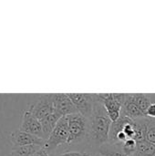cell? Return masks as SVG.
<instances>
[{
  "label": "cell",
  "mask_w": 155,
  "mask_h": 156,
  "mask_svg": "<svg viewBox=\"0 0 155 156\" xmlns=\"http://www.w3.org/2000/svg\"><path fill=\"white\" fill-rule=\"evenodd\" d=\"M10 140L13 145V148L26 146V145H40L45 146L46 140L37 137L36 135L21 132L19 130L14 131L10 135Z\"/></svg>",
  "instance_id": "9c48e42d"
},
{
  "label": "cell",
  "mask_w": 155,
  "mask_h": 156,
  "mask_svg": "<svg viewBox=\"0 0 155 156\" xmlns=\"http://www.w3.org/2000/svg\"><path fill=\"white\" fill-rule=\"evenodd\" d=\"M60 118H62V117L59 114H58L56 112H54L52 114L47 116L46 118H44L40 121L41 125H42V129H43L44 139L46 141L48 139L49 135L53 132L54 128L56 127V125H57L58 122L60 120Z\"/></svg>",
  "instance_id": "8fae6325"
},
{
  "label": "cell",
  "mask_w": 155,
  "mask_h": 156,
  "mask_svg": "<svg viewBox=\"0 0 155 156\" xmlns=\"http://www.w3.org/2000/svg\"><path fill=\"white\" fill-rule=\"evenodd\" d=\"M39 121L52 114L55 112L53 94H43L27 108Z\"/></svg>",
  "instance_id": "5b68a950"
},
{
  "label": "cell",
  "mask_w": 155,
  "mask_h": 156,
  "mask_svg": "<svg viewBox=\"0 0 155 156\" xmlns=\"http://www.w3.org/2000/svg\"><path fill=\"white\" fill-rule=\"evenodd\" d=\"M75 149H72L70 146H68L67 150H64L62 152H55L51 154V156H97L99 152L94 151L90 147L88 149H79L77 148L78 146H73Z\"/></svg>",
  "instance_id": "7c38bea8"
},
{
  "label": "cell",
  "mask_w": 155,
  "mask_h": 156,
  "mask_svg": "<svg viewBox=\"0 0 155 156\" xmlns=\"http://www.w3.org/2000/svg\"><path fill=\"white\" fill-rule=\"evenodd\" d=\"M155 144L147 140L137 143V148L132 156H154Z\"/></svg>",
  "instance_id": "9a60e30c"
},
{
  "label": "cell",
  "mask_w": 155,
  "mask_h": 156,
  "mask_svg": "<svg viewBox=\"0 0 155 156\" xmlns=\"http://www.w3.org/2000/svg\"><path fill=\"white\" fill-rule=\"evenodd\" d=\"M43 147L40 145H26L12 148L11 156H31L40 151Z\"/></svg>",
  "instance_id": "2e32d148"
},
{
  "label": "cell",
  "mask_w": 155,
  "mask_h": 156,
  "mask_svg": "<svg viewBox=\"0 0 155 156\" xmlns=\"http://www.w3.org/2000/svg\"><path fill=\"white\" fill-rule=\"evenodd\" d=\"M121 115L126 116V117H128L132 120H134V121L146 117V115L140 110V108L130 99L128 93H126L125 101L122 107Z\"/></svg>",
  "instance_id": "30bf717a"
},
{
  "label": "cell",
  "mask_w": 155,
  "mask_h": 156,
  "mask_svg": "<svg viewBox=\"0 0 155 156\" xmlns=\"http://www.w3.org/2000/svg\"><path fill=\"white\" fill-rule=\"evenodd\" d=\"M71 101L77 108L78 112L89 119L92 113L96 101L95 94L88 93H68Z\"/></svg>",
  "instance_id": "8992f818"
},
{
  "label": "cell",
  "mask_w": 155,
  "mask_h": 156,
  "mask_svg": "<svg viewBox=\"0 0 155 156\" xmlns=\"http://www.w3.org/2000/svg\"><path fill=\"white\" fill-rule=\"evenodd\" d=\"M99 154L104 156H132L123 152L120 144H106L99 149Z\"/></svg>",
  "instance_id": "5bb4252c"
},
{
  "label": "cell",
  "mask_w": 155,
  "mask_h": 156,
  "mask_svg": "<svg viewBox=\"0 0 155 156\" xmlns=\"http://www.w3.org/2000/svg\"><path fill=\"white\" fill-rule=\"evenodd\" d=\"M96 99L104 106L111 121L116 122L121 117L122 107L125 101V93H99Z\"/></svg>",
  "instance_id": "277c9868"
},
{
  "label": "cell",
  "mask_w": 155,
  "mask_h": 156,
  "mask_svg": "<svg viewBox=\"0 0 155 156\" xmlns=\"http://www.w3.org/2000/svg\"><path fill=\"white\" fill-rule=\"evenodd\" d=\"M53 102L55 112L61 117H66L79 112L70 98L66 93L53 94Z\"/></svg>",
  "instance_id": "ba28073f"
},
{
  "label": "cell",
  "mask_w": 155,
  "mask_h": 156,
  "mask_svg": "<svg viewBox=\"0 0 155 156\" xmlns=\"http://www.w3.org/2000/svg\"><path fill=\"white\" fill-rule=\"evenodd\" d=\"M69 121L68 146H78L87 144L89 133V119L79 112L67 116Z\"/></svg>",
  "instance_id": "7a4b0ae2"
},
{
  "label": "cell",
  "mask_w": 155,
  "mask_h": 156,
  "mask_svg": "<svg viewBox=\"0 0 155 156\" xmlns=\"http://www.w3.org/2000/svg\"><path fill=\"white\" fill-rule=\"evenodd\" d=\"M130 99L140 108V110L145 114L147 109L149 108V106L152 104V101L149 95L144 94V93H133V94H130L128 93Z\"/></svg>",
  "instance_id": "4fadbf2b"
},
{
  "label": "cell",
  "mask_w": 155,
  "mask_h": 156,
  "mask_svg": "<svg viewBox=\"0 0 155 156\" xmlns=\"http://www.w3.org/2000/svg\"><path fill=\"white\" fill-rule=\"evenodd\" d=\"M121 146H122V149L123 150V152L125 154H127L128 155L132 156L134 154L136 148H137V142L133 139H128Z\"/></svg>",
  "instance_id": "ac0fdd59"
},
{
  "label": "cell",
  "mask_w": 155,
  "mask_h": 156,
  "mask_svg": "<svg viewBox=\"0 0 155 156\" xmlns=\"http://www.w3.org/2000/svg\"><path fill=\"white\" fill-rule=\"evenodd\" d=\"M145 115H146V117H149V118H152V119H155V103H152L149 106V108L146 111Z\"/></svg>",
  "instance_id": "d6986e66"
},
{
  "label": "cell",
  "mask_w": 155,
  "mask_h": 156,
  "mask_svg": "<svg viewBox=\"0 0 155 156\" xmlns=\"http://www.w3.org/2000/svg\"><path fill=\"white\" fill-rule=\"evenodd\" d=\"M111 123L112 122L111 121L104 106L96 99L92 113L89 118L88 146L98 152L102 145L108 144Z\"/></svg>",
  "instance_id": "6da1fadb"
},
{
  "label": "cell",
  "mask_w": 155,
  "mask_h": 156,
  "mask_svg": "<svg viewBox=\"0 0 155 156\" xmlns=\"http://www.w3.org/2000/svg\"><path fill=\"white\" fill-rule=\"evenodd\" d=\"M146 140L155 144V119L147 117V132Z\"/></svg>",
  "instance_id": "e0dca14e"
},
{
  "label": "cell",
  "mask_w": 155,
  "mask_h": 156,
  "mask_svg": "<svg viewBox=\"0 0 155 156\" xmlns=\"http://www.w3.org/2000/svg\"><path fill=\"white\" fill-rule=\"evenodd\" d=\"M31 156H51L49 154V153L43 147L40 151H38L37 153H36L35 154H33V155Z\"/></svg>",
  "instance_id": "ffe728a7"
},
{
  "label": "cell",
  "mask_w": 155,
  "mask_h": 156,
  "mask_svg": "<svg viewBox=\"0 0 155 156\" xmlns=\"http://www.w3.org/2000/svg\"><path fill=\"white\" fill-rule=\"evenodd\" d=\"M154 156H155V155H154Z\"/></svg>",
  "instance_id": "7402d4cb"
},
{
  "label": "cell",
  "mask_w": 155,
  "mask_h": 156,
  "mask_svg": "<svg viewBox=\"0 0 155 156\" xmlns=\"http://www.w3.org/2000/svg\"><path fill=\"white\" fill-rule=\"evenodd\" d=\"M97 156H104V155H101V154H98V155Z\"/></svg>",
  "instance_id": "44dd1931"
},
{
  "label": "cell",
  "mask_w": 155,
  "mask_h": 156,
  "mask_svg": "<svg viewBox=\"0 0 155 156\" xmlns=\"http://www.w3.org/2000/svg\"><path fill=\"white\" fill-rule=\"evenodd\" d=\"M18 130L44 139V133L40 121L28 110L24 112L22 115V122Z\"/></svg>",
  "instance_id": "52a82bcc"
},
{
  "label": "cell",
  "mask_w": 155,
  "mask_h": 156,
  "mask_svg": "<svg viewBox=\"0 0 155 156\" xmlns=\"http://www.w3.org/2000/svg\"><path fill=\"white\" fill-rule=\"evenodd\" d=\"M69 140V121L68 117H62L58 122L53 132L46 141L44 148L49 153L53 154L60 147L67 145Z\"/></svg>",
  "instance_id": "3957f363"
}]
</instances>
